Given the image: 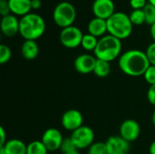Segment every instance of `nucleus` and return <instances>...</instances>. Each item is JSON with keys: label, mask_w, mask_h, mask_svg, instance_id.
Listing matches in <instances>:
<instances>
[{"label": "nucleus", "mask_w": 155, "mask_h": 154, "mask_svg": "<svg viewBox=\"0 0 155 154\" xmlns=\"http://www.w3.org/2000/svg\"><path fill=\"white\" fill-rule=\"evenodd\" d=\"M27 145L19 139L7 140L5 144L2 148L5 154H26Z\"/></svg>", "instance_id": "f3484780"}, {"label": "nucleus", "mask_w": 155, "mask_h": 154, "mask_svg": "<svg viewBox=\"0 0 155 154\" xmlns=\"http://www.w3.org/2000/svg\"><path fill=\"white\" fill-rule=\"evenodd\" d=\"M98 40L97 37L90 34H85L83 36L82 39V43H81V46L85 50V51H94L97 44H98Z\"/></svg>", "instance_id": "412c9836"}, {"label": "nucleus", "mask_w": 155, "mask_h": 154, "mask_svg": "<svg viewBox=\"0 0 155 154\" xmlns=\"http://www.w3.org/2000/svg\"><path fill=\"white\" fill-rule=\"evenodd\" d=\"M74 149H76L75 145L74 144L73 141L71 140L70 137H67V138H64L63 143H62V145H61V148H60V151L61 152L64 153H66Z\"/></svg>", "instance_id": "a878e982"}, {"label": "nucleus", "mask_w": 155, "mask_h": 154, "mask_svg": "<svg viewBox=\"0 0 155 154\" xmlns=\"http://www.w3.org/2000/svg\"><path fill=\"white\" fill-rule=\"evenodd\" d=\"M145 54L148 57V60H149L151 65L155 66V42L149 44V46L147 47V49L145 51Z\"/></svg>", "instance_id": "cd10ccee"}, {"label": "nucleus", "mask_w": 155, "mask_h": 154, "mask_svg": "<svg viewBox=\"0 0 155 154\" xmlns=\"http://www.w3.org/2000/svg\"><path fill=\"white\" fill-rule=\"evenodd\" d=\"M76 18L75 7L69 2L64 1L56 5L53 12V19L56 25L65 28L74 25Z\"/></svg>", "instance_id": "39448f33"}, {"label": "nucleus", "mask_w": 155, "mask_h": 154, "mask_svg": "<svg viewBox=\"0 0 155 154\" xmlns=\"http://www.w3.org/2000/svg\"><path fill=\"white\" fill-rule=\"evenodd\" d=\"M0 134H1V142H0V147L4 146L5 143L7 142L6 140V135H5V131L3 126L0 127Z\"/></svg>", "instance_id": "2f4dec72"}, {"label": "nucleus", "mask_w": 155, "mask_h": 154, "mask_svg": "<svg viewBox=\"0 0 155 154\" xmlns=\"http://www.w3.org/2000/svg\"><path fill=\"white\" fill-rule=\"evenodd\" d=\"M111 73V64L109 62L104 60H96V64L94 69V74L99 78H105Z\"/></svg>", "instance_id": "6ab92c4d"}, {"label": "nucleus", "mask_w": 155, "mask_h": 154, "mask_svg": "<svg viewBox=\"0 0 155 154\" xmlns=\"http://www.w3.org/2000/svg\"><path fill=\"white\" fill-rule=\"evenodd\" d=\"M105 144L108 154H128L131 150V143L120 135L110 136Z\"/></svg>", "instance_id": "9b49d317"}, {"label": "nucleus", "mask_w": 155, "mask_h": 154, "mask_svg": "<svg viewBox=\"0 0 155 154\" xmlns=\"http://www.w3.org/2000/svg\"><path fill=\"white\" fill-rule=\"evenodd\" d=\"M92 10L94 17L107 20L115 13V5L113 0H94Z\"/></svg>", "instance_id": "f8f14e48"}, {"label": "nucleus", "mask_w": 155, "mask_h": 154, "mask_svg": "<svg viewBox=\"0 0 155 154\" xmlns=\"http://www.w3.org/2000/svg\"><path fill=\"white\" fill-rule=\"evenodd\" d=\"M64 154H81V153H80V150H78V149L76 148V149H74V150H72V151H70V152H66V153H64Z\"/></svg>", "instance_id": "c9c22d12"}, {"label": "nucleus", "mask_w": 155, "mask_h": 154, "mask_svg": "<svg viewBox=\"0 0 155 154\" xmlns=\"http://www.w3.org/2000/svg\"><path fill=\"white\" fill-rule=\"evenodd\" d=\"M84 117L80 111L76 109H69L65 111L61 118V124L64 129L74 132L83 126L84 124Z\"/></svg>", "instance_id": "6e6552de"}, {"label": "nucleus", "mask_w": 155, "mask_h": 154, "mask_svg": "<svg viewBox=\"0 0 155 154\" xmlns=\"http://www.w3.org/2000/svg\"><path fill=\"white\" fill-rule=\"evenodd\" d=\"M147 4V0H130V5L134 10L143 9Z\"/></svg>", "instance_id": "c756f323"}, {"label": "nucleus", "mask_w": 155, "mask_h": 154, "mask_svg": "<svg viewBox=\"0 0 155 154\" xmlns=\"http://www.w3.org/2000/svg\"><path fill=\"white\" fill-rule=\"evenodd\" d=\"M84 34L80 28L74 25H71L65 28H63L59 39L63 46L68 49H74L81 45Z\"/></svg>", "instance_id": "0eeeda50"}, {"label": "nucleus", "mask_w": 155, "mask_h": 154, "mask_svg": "<svg viewBox=\"0 0 155 154\" xmlns=\"http://www.w3.org/2000/svg\"><path fill=\"white\" fill-rule=\"evenodd\" d=\"M42 5V1L41 0H31V6L32 9L37 10L41 7Z\"/></svg>", "instance_id": "473e14b6"}, {"label": "nucleus", "mask_w": 155, "mask_h": 154, "mask_svg": "<svg viewBox=\"0 0 155 154\" xmlns=\"http://www.w3.org/2000/svg\"><path fill=\"white\" fill-rule=\"evenodd\" d=\"M88 154H108L107 153V148L105 143L102 142H96L94 143L87 151Z\"/></svg>", "instance_id": "b1692460"}, {"label": "nucleus", "mask_w": 155, "mask_h": 154, "mask_svg": "<svg viewBox=\"0 0 155 154\" xmlns=\"http://www.w3.org/2000/svg\"><path fill=\"white\" fill-rule=\"evenodd\" d=\"M96 57L89 54H82L78 55L74 63V69L81 74H88L94 73L96 64Z\"/></svg>", "instance_id": "ddd939ff"}, {"label": "nucleus", "mask_w": 155, "mask_h": 154, "mask_svg": "<svg viewBox=\"0 0 155 154\" xmlns=\"http://www.w3.org/2000/svg\"><path fill=\"white\" fill-rule=\"evenodd\" d=\"M120 136L129 142L130 143L135 142L141 134V127L137 121L127 119L124 121L119 129Z\"/></svg>", "instance_id": "9d476101"}, {"label": "nucleus", "mask_w": 155, "mask_h": 154, "mask_svg": "<svg viewBox=\"0 0 155 154\" xmlns=\"http://www.w3.org/2000/svg\"><path fill=\"white\" fill-rule=\"evenodd\" d=\"M143 77L145 81L150 84L153 85L155 84V66L154 65H150L149 68L146 70L145 74H143Z\"/></svg>", "instance_id": "bb28decb"}, {"label": "nucleus", "mask_w": 155, "mask_h": 154, "mask_svg": "<svg viewBox=\"0 0 155 154\" xmlns=\"http://www.w3.org/2000/svg\"><path fill=\"white\" fill-rule=\"evenodd\" d=\"M129 17L134 25H141L145 23V15L143 9L133 10L129 15Z\"/></svg>", "instance_id": "4be33fe9"}, {"label": "nucleus", "mask_w": 155, "mask_h": 154, "mask_svg": "<svg viewBox=\"0 0 155 154\" xmlns=\"http://www.w3.org/2000/svg\"><path fill=\"white\" fill-rule=\"evenodd\" d=\"M70 138L78 150H84L88 149L94 143V133L91 127L83 125L74 131Z\"/></svg>", "instance_id": "423d86ee"}, {"label": "nucleus", "mask_w": 155, "mask_h": 154, "mask_svg": "<svg viewBox=\"0 0 155 154\" xmlns=\"http://www.w3.org/2000/svg\"><path fill=\"white\" fill-rule=\"evenodd\" d=\"M11 57H12V52L9 46L4 44H0V64H6L7 62L10 61Z\"/></svg>", "instance_id": "393cba45"}, {"label": "nucleus", "mask_w": 155, "mask_h": 154, "mask_svg": "<svg viewBox=\"0 0 155 154\" xmlns=\"http://www.w3.org/2000/svg\"><path fill=\"white\" fill-rule=\"evenodd\" d=\"M11 14L25 16L31 13V0H7Z\"/></svg>", "instance_id": "dca6fc26"}, {"label": "nucleus", "mask_w": 155, "mask_h": 154, "mask_svg": "<svg viewBox=\"0 0 155 154\" xmlns=\"http://www.w3.org/2000/svg\"><path fill=\"white\" fill-rule=\"evenodd\" d=\"M148 3L153 5V6H155V0H148Z\"/></svg>", "instance_id": "4c0bfd02"}, {"label": "nucleus", "mask_w": 155, "mask_h": 154, "mask_svg": "<svg viewBox=\"0 0 155 154\" xmlns=\"http://www.w3.org/2000/svg\"><path fill=\"white\" fill-rule=\"evenodd\" d=\"M88 34L95 37H103L107 32V21L102 18L94 17L87 25Z\"/></svg>", "instance_id": "2eb2a0df"}, {"label": "nucleus", "mask_w": 155, "mask_h": 154, "mask_svg": "<svg viewBox=\"0 0 155 154\" xmlns=\"http://www.w3.org/2000/svg\"><path fill=\"white\" fill-rule=\"evenodd\" d=\"M150 33H151V36L153 37V39L154 40V42H155V24L154 25H153L151 26Z\"/></svg>", "instance_id": "f704fd0d"}, {"label": "nucleus", "mask_w": 155, "mask_h": 154, "mask_svg": "<svg viewBox=\"0 0 155 154\" xmlns=\"http://www.w3.org/2000/svg\"><path fill=\"white\" fill-rule=\"evenodd\" d=\"M64 139L62 133L58 129L48 128L44 132L41 141L49 152H55L60 150Z\"/></svg>", "instance_id": "1a4fd4ad"}, {"label": "nucleus", "mask_w": 155, "mask_h": 154, "mask_svg": "<svg viewBox=\"0 0 155 154\" xmlns=\"http://www.w3.org/2000/svg\"><path fill=\"white\" fill-rule=\"evenodd\" d=\"M149 154H155V140L150 144V147H149Z\"/></svg>", "instance_id": "72a5a7b5"}, {"label": "nucleus", "mask_w": 155, "mask_h": 154, "mask_svg": "<svg viewBox=\"0 0 155 154\" xmlns=\"http://www.w3.org/2000/svg\"><path fill=\"white\" fill-rule=\"evenodd\" d=\"M94 53L96 59L111 63L122 54V40L111 34L104 35L98 40Z\"/></svg>", "instance_id": "7ed1b4c3"}, {"label": "nucleus", "mask_w": 155, "mask_h": 154, "mask_svg": "<svg viewBox=\"0 0 155 154\" xmlns=\"http://www.w3.org/2000/svg\"><path fill=\"white\" fill-rule=\"evenodd\" d=\"M45 19L38 14L29 13L19 20V34L25 40L36 41L45 32Z\"/></svg>", "instance_id": "f03ea898"}, {"label": "nucleus", "mask_w": 155, "mask_h": 154, "mask_svg": "<svg viewBox=\"0 0 155 154\" xmlns=\"http://www.w3.org/2000/svg\"><path fill=\"white\" fill-rule=\"evenodd\" d=\"M152 122H153V124L155 126V110L153 113V115H152Z\"/></svg>", "instance_id": "e433bc0d"}, {"label": "nucleus", "mask_w": 155, "mask_h": 154, "mask_svg": "<svg viewBox=\"0 0 155 154\" xmlns=\"http://www.w3.org/2000/svg\"><path fill=\"white\" fill-rule=\"evenodd\" d=\"M120 70L131 77L143 76L151 65L145 52L138 49H131L123 53L118 59Z\"/></svg>", "instance_id": "f257e3e1"}, {"label": "nucleus", "mask_w": 155, "mask_h": 154, "mask_svg": "<svg viewBox=\"0 0 155 154\" xmlns=\"http://www.w3.org/2000/svg\"><path fill=\"white\" fill-rule=\"evenodd\" d=\"M0 14H1L2 17L11 14L9 4H8L7 0H0Z\"/></svg>", "instance_id": "c85d7f7f"}, {"label": "nucleus", "mask_w": 155, "mask_h": 154, "mask_svg": "<svg viewBox=\"0 0 155 154\" xmlns=\"http://www.w3.org/2000/svg\"><path fill=\"white\" fill-rule=\"evenodd\" d=\"M48 152L42 141H33L26 147V154H47Z\"/></svg>", "instance_id": "aec40b11"}, {"label": "nucleus", "mask_w": 155, "mask_h": 154, "mask_svg": "<svg viewBox=\"0 0 155 154\" xmlns=\"http://www.w3.org/2000/svg\"><path fill=\"white\" fill-rule=\"evenodd\" d=\"M106 21L107 32L109 34L120 40L128 38L133 33L134 25L132 24L129 15L124 12H115Z\"/></svg>", "instance_id": "20e7f679"}, {"label": "nucleus", "mask_w": 155, "mask_h": 154, "mask_svg": "<svg viewBox=\"0 0 155 154\" xmlns=\"http://www.w3.org/2000/svg\"><path fill=\"white\" fill-rule=\"evenodd\" d=\"M147 99L152 105L155 106V84L150 85L147 92Z\"/></svg>", "instance_id": "7c9ffc66"}, {"label": "nucleus", "mask_w": 155, "mask_h": 154, "mask_svg": "<svg viewBox=\"0 0 155 154\" xmlns=\"http://www.w3.org/2000/svg\"><path fill=\"white\" fill-rule=\"evenodd\" d=\"M21 54L25 60H35L39 54V47L37 43L34 40H25L21 46Z\"/></svg>", "instance_id": "a211bd4d"}, {"label": "nucleus", "mask_w": 155, "mask_h": 154, "mask_svg": "<svg viewBox=\"0 0 155 154\" xmlns=\"http://www.w3.org/2000/svg\"><path fill=\"white\" fill-rule=\"evenodd\" d=\"M143 12L145 15V23L149 25H153L155 24V6L151 4H147L143 8Z\"/></svg>", "instance_id": "5701e85b"}, {"label": "nucleus", "mask_w": 155, "mask_h": 154, "mask_svg": "<svg viewBox=\"0 0 155 154\" xmlns=\"http://www.w3.org/2000/svg\"><path fill=\"white\" fill-rule=\"evenodd\" d=\"M0 27L4 35L6 37H13L19 34V20L13 14L3 16Z\"/></svg>", "instance_id": "4468645a"}]
</instances>
